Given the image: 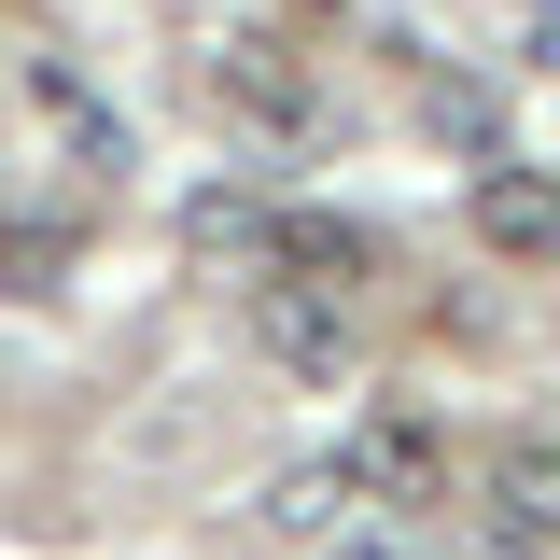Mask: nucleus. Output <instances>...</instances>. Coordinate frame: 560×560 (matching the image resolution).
Returning <instances> with one entry per match:
<instances>
[{
  "instance_id": "1",
  "label": "nucleus",
  "mask_w": 560,
  "mask_h": 560,
  "mask_svg": "<svg viewBox=\"0 0 560 560\" xmlns=\"http://www.w3.org/2000/svg\"><path fill=\"white\" fill-rule=\"evenodd\" d=\"M253 350H267L280 378L337 393L350 364H364V323H350V294H323V280H253Z\"/></svg>"
},
{
  "instance_id": "2",
  "label": "nucleus",
  "mask_w": 560,
  "mask_h": 560,
  "mask_svg": "<svg viewBox=\"0 0 560 560\" xmlns=\"http://www.w3.org/2000/svg\"><path fill=\"white\" fill-rule=\"evenodd\" d=\"M337 463H350V490H364V518H420V504L448 490V434H434L420 407H378Z\"/></svg>"
},
{
  "instance_id": "3",
  "label": "nucleus",
  "mask_w": 560,
  "mask_h": 560,
  "mask_svg": "<svg viewBox=\"0 0 560 560\" xmlns=\"http://www.w3.org/2000/svg\"><path fill=\"white\" fill-rule=\"evenodd\" d=\"M463 224H477V253H504V267H560V168L490 154L477 197H463Z\"/></svg>"
},
{
  "instance_id": "4",
  "label": "nucleus",
  "mask_w": 560,
  "mask_h": 560,
  "mask_svg": "<svg viewBox=\"0 0 560 560\" xmlns=\"http://www.w3.org/2000/svg\"><path fill=\"white\" fill-rule=\"evenodd\" d=\"M210 98H224L238 127H267V140H308V113H323V84L280 57V43H253V28H238V43H210Z\"/></svg>"
},
{
  "instance_id": "5",
  "label": "nucleus",
  "mask_w": 560,
  "mask_h": 560,
  "mask_svg": "<svg viewBox=\"0 0 560 560\" xmlns=\"http://www.w3.org/2000/svg\"><path fill=\"white\" fill-rule=\"evenodd\" d=\"M477 504H490L504 547H560V434H504L490 477H477Z\"/></svg>"
},
{
  "instance_id": "6",
  "label": "nucleus",
  "mask_w": 560,
  "mask_h": 560,
  "mask_svg": "<svg viewBox=\"0 0 560 560\" xmlns=\"http://www.w3.org/2000/svg\"><path fill=\"white\" fill-rule=\"evenodd\" d=\"M364 267H378V253H364V224H337V210H267L253 280H323V294H350Z\"/></svg>"
},
{
  "instance_id": "7",
  "label": "nucleus",
  "mask_w": 560,
  "mask_h": 560,
  "mask_svg": "<svg viewBox=\"0 0 560 560\" xmlns=\"http://www.w3.org/2000/svg\"><path fill=\"white\" fill-rule=\"evenodd\" d=\"M364 518V490H350V463L323 448V463H294V477L267 490V533H350Z\"/></svg>"
},
{
  "instance_id": "8",
  "label": "nucleus",
  "mask_w": 560,
  "mask_h": 560,
  "mask_svg": "<svg viewBox=\"0 0 560 560\" xmlns=\"http://www.w3.org/2000/svg\"><path fill=\"white\" fill-rule=\"evenodd\" d=\"M183 238H197V253H267V210H253V197H197Z\"/></svg>"
},
{
  "instance_id": "9",
  "label": "nucleus",
  "mask_w": 560,
  "mask_h": 560,
  "mask_svg": "<svg viewBox=\"0 0 560 560\" xmlns=\"http://www.w3.org/2000/svg\"><path fill=\"white\" fill-rule=\"evenodd\" d=\"M337 560H434V547H420L407 518H350V533H337Z\"/></svg>"
}]
</instances>
